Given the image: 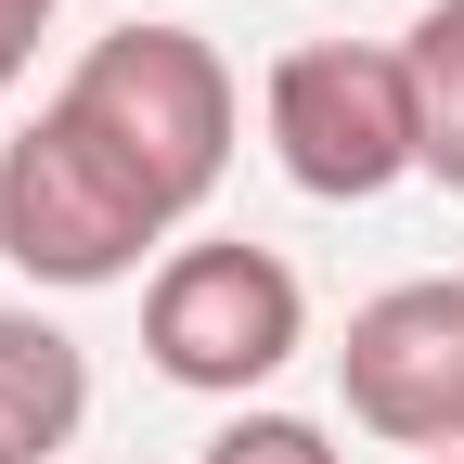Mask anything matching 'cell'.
<instances>
[{
    "instance_id": "10",
    "label": "cell",
    "mask_w": 464,
    "mask_h": 464,
    "mask_svg": "<svg viewBox=\"0 0 464 464\" xmlns=\"http://www.w3.org/2000/svg\"><path fill=\"white\" fill-rule=\"evenodd\" d=\"M26 14H65V0H26Z\"/></svg>"
},
{
    "instance_id": "3",
    "label": "cell",
    "mask_w": 464,
    "mask_h": 464,
    "mask_svg": "<svg viewBox=\"0 0 464 464\" xmlns=\"http://www.w3.org/2000/svg\"><path fill=\"white\" fill-rule=\"evenodd\" d=\"M258 130H271L284 181L310 207H374L387 181L426 168V116H413L400 39H297L258 91Z\"/></svg>"
},
{
    "instance_id": "2",
    "label": "cell",
    "mask_w": 464,
    "mask_h": 464,
    "mask_svg": "<svg viewBox=\"0 0 464 464\" xmlns=\"http://www.w3.org/2000/svg\"><path fill=\"white\" fill-rule=\"evenodd\" d=\"M168 232H181V219H168V207L78 130L65 103H39L26 130L0 142V258H14L26 284H65V297L130 284Z\"/></svg>"
},
{
    "instance_id": "6",
    "label": "cell",
    "mask_w": 464,
    "mask_h": 464,
    "mask_svg": "<svg viewBox=\"0 0 464 464\" xmlns=\"http://www.w3.org/2000/svg\"><path fill=\"white\" fill-rule=\"evenodd\" d=\"M91 426V348L52 310H0V464H52Z\"/></svg>"
},
{
    "instance_id": "9",
    "label": "cell",
    "mask_w": 464,
    "mask_h": 464,
    "mask_svg": "<svg viewBox=\"0 0 464 464\" xmlns=\"http://www.w3.org/2000/svg\"><path fill=\"white\" fill-rule=\"evenodd\" d=\"M39 26H52V14H26V0H0V103L26 91V65H39Z\"/></svg>"
},
{
    "instance_id": "11",
    "label": "cell",
    "mask_w": 464,
    "mask_h": 464,
    "mask_svg": "<svg viewBox=\"0 0 464 464\" xmlns=\"http://www.w3.org/2000/svg\"><path fill=\"white\" fill-rule=\"evenodd\" d=\"M451 464H464V451H451Z\"/></svg>"
},
{
    "instance_id": "1",
    "label": "cell",
    "mask_w": 464,
    "mask_h": 464,
    "mask_svg": "<svg viewBox=\"0 0 464 464\" xmlns=\"http://www.w3.org/2000/svg\"><path fill=\"white\" fill-rule=\"evenodd\" d=\"M52 103H65L168 219H194V207L219 194L232 130H246V91H232L219 39H194V26H103L78 65H65Z\"/></svg>"
},
{
    "instance_id": "5",
    "label": "cell",
    "mask_w": 464,
    "mask_h": 464,
    "mask_svg": "<svg viewBox=\"0 0 464 464\" xmlns=\"http://www.w3.org/2000/svg\"><path fill=\"white\" fill-rule=\"evenodd\" d=\"M335 387H348V426L413 451V464H451L464 451V284H387V297L348 310V348H335Z\"/></svg>"
},
{
    "instance_id": "7",
    "label": "cell",
    "mask_w": 464,
    "mask_h": 464,
    "mask_svg": "<svg viewBox=\"0 0 464 464\" xmlns=\"http://www.w3.org/2000/svg\"><path fill=\"white\" fill-rule=\"evenodd\" d=\"M400 65H413V116H426V181L464 194V0H426L400 26Z\"/></svg>"
},
{
    "instance_id": "4",
    "label": "cell",
    "mask_w": 464,
    "mask_h": 464,
    "mask_svg": "<svg viewBox=\"0 0 464 464\" xmlns=\"http://www.w3.org/2000/svg\"><path fill=\"white\" fill-rule=\"evenodd\" d=\"M142 348H155L168 387L246 400L310 348V284L271 246H246V232H194V246H168L142 271Z\"/></svg>"
},
{
    "instance_id": "8",
    "label": "cell",
    "mask_w": 464,
    "mask_h": 464,
    "mask_svg": "<svg viewBox=\"0 0 464 464\" xmlns=\"http://www.w3.org/2000/svg\"><path fill=\"white\" fill-rule=\"evenodd\" d=\"M194 464H348V451H335L310 413H232V426H219Z\"/></svg>"
}]
</instances>
